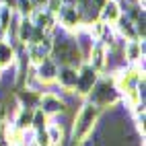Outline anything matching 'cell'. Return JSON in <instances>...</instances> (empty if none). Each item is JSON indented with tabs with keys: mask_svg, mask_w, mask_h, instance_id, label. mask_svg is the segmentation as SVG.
I'll list each match as a JSON object with an SVG mask.
<instances>
[{
	"mask_svg": "<svg viewBox=\"0 0 146 146\" xmlns=\"http://www.w3.org/2000/svg\"><path fill=\"white\" fill-rule=\"evenodd\" d=\"M31 2H33V6H35V8H43L47 0H31Z\"/></svg>",
	"mask_w": 146,
	"mask_h": 146,
	"instance_id": "25",
	"label": "cell"
},
{
	"mask_svg": "<svg viewBox=\"0 0 146 146\" xmlns=\"http://www.w3.org/2000/svg\"><path fill=\"white\" fill-rule=\"evenodd\" d=\"M64 6V2H62V0H47V2H45V11L47 13H52V15H56L58 17V13H60V8Z\"/></svg>",
	"mask_w": 146,
	"mask_h": 146,
	"instance_id": "22",
	"label": "cell"
},
{
	"mask_svg": "<svg viewBox=\"0 0 146 146\" xmlns=\"http://www.w3.org/2000/svg\"><path fill=\"white\" fill-rule=\"evenodd\" d=\"M56 19H58V27L68 31V33H74L80 25H84L82 15H80L78 8H76V4H64Z\"/></svg>",
	"mask_w": 146,
	"mask_h": 146,
	"instance_id": "6",
	"label": "cell"
},
{
	"mask_svg": "<svg viewBox=\"0 0 146 146\" xmlns=\"http://www.w3.org/2000/svg\"><path fill=\"white\" fill-rule=\"evenodd\" d=\"M84 62L91 64L99 74H103L105 72V66H107V47L101 41H95V45L91 47V52H89V56H86Z\"/></svg>",
	"mask_w": 146,
	"mask_h": 146,
	"instance_id": "10",
	"label": "cell"
},
{
	"mask_svg": "<svg viewBox=\"0 0 146 146\" xmlns=\"http://www.w3.org/2000/svg\"><path fill=\"white\" fill-rule=\"evenodd\" d=\"M33 35H35V25L31 23V19L21 17L19 19V25H17V43H21V45L31 43Z\"/></svg>",
	"mask_w": 146,
	"mask_h": 146,
	"instance_id": "15",
	"label": "cell"
},
{
	"mask_svg": "<svg viewBox=\"0 0 146 146\" xmlns=\"http://www.w3.org/2000/svg\"><path fill=\"white\" fill-rule=\"evenodd\" d=\"M119 17H121V6L117 0H107L105 6L99 11V21L105 25H115Z\"/></svg>",
	"mask_w": 146,
	"mask_h": 146,
	"instance_id": "14",
	"label": "cell"
},
{
	"mask_svg": "<svg viewBox=\"0 0 146 146\" xmlns=\"http://www.w3.org/2000/svg\"><path fill=\"white\" fill-rule=\"evenodd\" d=\"M56 84L60 86V91H64V93L74 91V84H76V68L74 66H58Z\"/></svg>",
	"mask_w": 146,
	"mask_h": 146,
	"instance_id": "11",
	"label": "cell"
},
{
	"mask_svg": "<svg viewBox=\"0 0 146 146\" xmlns=\"http://www.w3.org/2000/svg\"><path fill=\"white\" fill-rule=\"evenodd\" d=\"M105 2H107V0H91V8H93V11H97V13H99L101 8L105 6Z\"/></svg>",
	"mask_w": 146,
	"mask_h": 146,
	"instance_id": "23",
	"label": "cell"
},
{
	"mask_svg": "<svg viewBox=\"0 0 146 146\" xmlns=\"http://www.w3.org/2000/svg\"><path fill=\"white\" fill-rule=\"evenodd\" d=\"M84 101H89L91 105H95L97 109H113L117 103H121V93L115 86V78L109 74H101L97 78L95 86L91 89V93L84 97Z\"/></svg>",
	"mask_w": 146,
	"mask_h": 146,
	"instance_id": "3",
	"label": "cell"
},
{
	"mask_svg": "<svg viewBox=\"0 0 146 146\" xmlns=\"http://www.w3.org/2000/svg\"><path fill=\"white\" fill-rule=\"evenodd\" d=\"M45 132H47V136H50V142H52V144L62 146V142H64V128H62V123H60V121H56V117L50 119V123H47Z\"/></svg>",
	"mask_w": 146,
	"mask_h": 146,
	"instance_id": "17",
	"label": "cell"
},
{
	"mask_svg": "<svg viewBox=\"0 0 146 146\" xmlns=\"http://www.w3.org/2000/svg\"><path fill=\"white\" fill-rule=\"evenodd\" d=\"M17 60V45L6 41V39H0V70H8V68L15 66Z\"/></svg>",
	"mask_w": 146,
	"mask_h": 146,
	"instance_id": "13",
	"label": "cell"
},
{
	"mask_svg": "<svg viewBox=\"0 0 146 146\" xmlns=\"http://www.w3.org/2000/svg\"><path fill=\"white\" fill-rule=\"evenodd\" d=\"M33 11H35V6H33L31 0H17V4H15V13H17L19 17H29Z\"/></svg>",
	"mask_w": 146,
	"mask_h": 146,
	"instance_id": "20",
	"label": "cell"
},
{
	"mask_svg": "<svg viewBox=\"0 0 146 146\" xmlns=\"http://www.w3.org/2000/svg\"><path fill=\"white\" fill-rule=\"evenodd\" d=\"M33 70H35V76L41 80V84H43V86H47V84H54V82H56L58 64L52 60V58H45L43 62H39L37 66H33Z\"/></svg>",
	"mask_w": 146,
	"mask_h": 146,
	"instance_id": "9",
	"label": "cell"
},
{
	"mask_svg": "<svg viewBox=\"0 0 146 146\" xmlns=\"http://www.w3.org/2000/svg\"><path fill=\"white\" fill-rule=\"evenodd\" d=\"M0 146H13L11 144V121L0 117Z\"/></svg>",
	"mask_w": 146,
	"mask_h": 146,
	"instance_id": "19",
	"label": "cell"
},
{
	"mask_svg": "<svg viewBox=\"0 0 146 146\" xmlns=\"http://www.w3.org/2000/svg\"><path fill=\"white\" fill-rule=\"evenodd\" d=\"M29 19H31V23L35 25V29H39V31L52 35L56 29H58V19L56 15L47 13L45 8H35V11L29 15Z\"/></svg>",
	"mask_w": 146,
	"mask_h": 146,
	"instance_id": "8",
	"label": "cell"
},
{
	"mask_svg": "<svg viewBox=\"0 0 146 146\" xmlns=\"http://www.w3.org/2000/svg\"><path fill=\"white\" fill-rule=\"evenodd\" d=\"M50 58L58 66H74V68H78L84 62L78 45L74 41V35L64 31V29H60V27L52 33V54H50Z\"/></svg>",
	"mask_w": 146,
	"mask_h": 146,
	"instance_id": "1",
	"label": "cell"
},
{
	"mask_svg": "<svg viewBox=\"0 0 146 146\" xmlns=\"http://www.w3.org/2000/svg\"><path fill=\"white\" fill-rule=\"evenodd\" d=\"M123 60L128 66H144V41L142 39H130L123 41Z\"/></svg>",
	"mask_w": 146,
	"mask_h": 146,
	"instance_id": "7",
	"label": "cell"
},
{
	"mask_svg": "<svg viewBox=\"0 0 146 146\" xmlns=\"http://www.w3.org/2000/svg\"><path fill=\"white\" fill-rule=\"evenodd\" d=\"M0 2H2V6H8V8H13V11H15L17 0H0Z\"/></svg>",
	"mask_w": 146,
	"mask_h": 146,
	"instance_id": "24",
	"label": "cell"
},
{
	"mask_svg": "<svg viewBox=\"0 0 146 146\" xmlns=\"http://www.w3.org/2000/svg\"><path fill=\"white\" fill-rule=\"evenodd\" d=\"M31 117H33V107H21V109L17 111V115L13 117L11 125L15 130L27 132V130H31Z\"/></svg>",
	"mask_w": 146,
	"mask_h": 146,
	"instance_id": "16",
	"label": "cell"
},
{
	"mask_svg": "<svg viewBox=\"0 0 146 146\" xmlns=\"http://www.w3.org/2000/svg\"><path fill=\"white\" fill-rule=\"evenodd\" d=\"M33 142H35L37 146H47V144H52V142H50V136H47L45 130H41V132H33Z\"/></svg>",
	"mask_w": 146,
	"mask_h": 146,
	"instance_id": "21",
	"label": "cell"
},
{
	"mask_svg": "<svg viewBox=\"0 0 146 146\" xmlns=\"http://www.w3.org/2000/svg\"><path fill=\"white\" fill-rule=\"evenodd\" d=\"M0 80H2V70H0Z\"/></svg>",
	"mask_w": 146,
	"mask_h": 146,
	"instance_id": "26",
	"label": "cell"
},
{
	"mask_svg": "<svg viewBox=\"0 0 146 146\" xmlns=\"http://www.w3.org/2000/svg\"><path fill=\"white\" fill-rule=\"evenodd\" d=\"M113 31L117 33V37L121 41H130V39H138V35H136V27H134V23L130 21L128 17H125L123 13H121V17L115 21V25H113Z\"/></svg>",
	"mask_w": 146,
	"mask_h": 146,
	"instance_id": "12",
	"label": "cell"
},
{
	"mask_svg": "<svg viewBox=\"0 0 146 146\" xmlns=\"http://www.w3.org/2000/svg\"><path fill=\"white\" fill-rule=\"evenodd\" d=\"M101 109H97L95 105H91L89 101H82L78 111L72 115V132H70V140L72 146H82L86 140L93 136L97 123L101 119Z\"/></svg>",
	"mask_w": 146,
	"mask_h": 146,
	"instance_id": "2",
	"label": "cell"
},
{
	"mask_svg": "<svg viewBox=\"0 0 146 146\" xmlns=\"http://www.w3.org/2000/svg\"><path fill=\"white\" fill-rule=\"evenodd\" d=\"M47 146H58V144H47Z\"/></svg>",
	"mask_w": 146,
	"mask_h": 146,
	"instance_id": "27",
	"label": "cell"
},
{
	"mask_svg": "<svg viewBox=\"0 0 146 146\" xmlns=\"http://www.w3.org/2000/svg\"><path fill=\"white\" fill-rule=\"evenodd\" d=\"M99 76L101 74L97 72L91 64L82 62L78 68H76V84H74V91L72 93L78 97V99H84V97L91 93V89L95 86V82H97Z\"/></svg>",
	"mask_w": 146,
	"mask_h": 146,
	"instance_id": "4",
	"label": "cell"
},
{
	"mask_svg": "<svg viewBox=\"0 0 146 146\" xmlns=\"http://www.w3.org/2000/svg\"><path fill=\"white\" fill-rule=\"evenodd\" d=\"M37 109H41L47 117H58L66 111V99L54 91H41L37 99Z\"/></svg>",
	"mask_w": 146,
	"mask_h": 146,
	"instance_id": "5",
	"label": "cell"
},
{
	"mask_svg": "<svg viewBox=\"0 0 146 146\" xmlns=\"http://www.w3.org/2000/svg\"><path fill=\"white\" fill-rule=\"evenodd\" d=\"M50 119H52V117H47L41 109H37V107H35V109H33V117H31V130H33V132L45 130L47 123H50Z\"/></svg>",
	"mask_w": 146,
	"mask_h": 146,
	"instance_id": "18",
	"label": "cell"
}]
</instances>
